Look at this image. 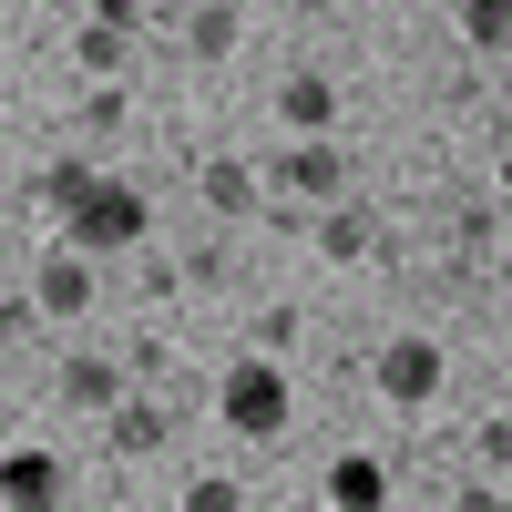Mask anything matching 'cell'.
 <instances>
[{
    "label": "cell",
    "mask_w": 512,
    "mask_h": 512,
    "mask_svg": "<svg viewBox=\"0 0 512 512\" xmlns=\"http://www.w3.org/2000/svg\"><path fill=\"white\" fill-rule=\"evenodd\" d=\"M41 195H52V216H62V246H82V256H113V246H134V236H144V195L123 185V175L62 164Z\"/></svg>",
    "instance_id": "1"
},
{
    "label": "cell",
    "mask_w": 512,
    "mask_h": 512,
    "mask_svg": "<svg viewBox=\"0 0 512 512\" xmlns=\"http://www.w3.org/2000/svg\"><path fill=\"white\" fill-rule=\"evenodd\" d=\"M226 431H246V441L287 431V369L277 359H236L226 369Z\"/></svg>",
    "instance_id": "2"
},
{
    "label": "cell",
    "mask_w": 512,
    "mask_h": 512,
    "mask_svg": "<svg viewBox=\"0 0 512 512\" xmlns=\"http://www.w3.org/2000/svg\"><path fill=\"white\" fill-rule=\"evenodd\" d=\"M379 390H390V410H420L441 390V349L431 338H390V349H379Z\"/></svg>",
    "instance_id": "3"
},
{
    "label": "cell",
    "mask_w": 512,
    "mask_h": 512,
    "mask_svg": "<svg viewBox=\"0 0 512 512\" xmlns=\"http://www.w3.org/2000/svg\"><path fill=\"white\" fill-rule=\"evenodd\" d=\"M0 502L11 512H62V461L52 451H11L0 461Z\"/></svg>",
    "instance_id": "4"
},
{
    "label": "cell",
    "mask_w": 512,
    "mask_h": 512,
    "mask_svg": "<svg viewBox=\"0 0 512 512\" xmlns=\"http://www.w3.org/2000/svg\"><path fill=\"white\" fill-rule=\"evenodd\" d=\"M41 308H52V318H82V308H93V267H82V246H52V256H41Z\"/></svg>",
    "instance_id": "5"
},
{
    "label": "cell",
    "mask_w": 512,
    "mask_h": 512,
    "mask_svg": "<svg viewBox=\"0 0 512 512\" xmlns=\"http://www.w3.org/2000/svg\"><path fill=\"white\" fill-rule=\"evenodd\" d=\"M328 512H390V472H379L369 451H349V461L328 472Z\"/></svg>",
    "instance_id": "6"
},
{
    "label": "cell",
    "mask_w": 512,
    "mask_h": 512,
    "mask_svg": "<svg viewBox=\"0 0 512 512\" xmlns=\"http://www.w3.org/2000/svg\"><path fill=\"white\" fill-rule=\"evenodd\" d=\"M277 185H297V195H338V144H328V134H308V144L277 164Z\"/></svg>",
    "instance_id": "7"
},
{
    "label": "cell",
    "mask_w": 512,
    "mask_h": 512,
    "mask_svg": "<svg viewBox=\"0 0 512 512\" xmlns=\"http://www.w3.org/2000/svg\"><path fill=\"white\" fill-rule=\"evenodd\" d=\"M277 103H287V123H297V134H318V123L338 113V93H328V82H318V72H297V82H287V93H277Z\"/></svg>",
    "instance_id": "8"
},
{
    "label": "cell",
    "mask_w": 512,
    "mask_h": 512,
    "mask_svg": "<svg viewBox=\"0 0 512 512\" xmlns=\"http://www.w3.org/2000/svg\"><path fill=\"white\" fill-rule=\"evenodd\" d=\"M461 31H472L482 52H502L512 41V0H461Z\"/></svg>",
    "instance_id": "9"
},
{
    "label": "cell",
    "mask_w": 512,
    "mask_h": 512,
    "mask_svg": "<svg viewBox=\"0 0 512 512\" xmlns=\"http://www.w3.org/2000/svg\"><path fill=\"white\" fill-rule=\"evenodd\" d=\"M62 400L103 410V400H113V369H103V359H72V369H62Z\"/></svg>",
    "instance_id": "10"
},
{
    "label": "cell",
    "mask_w": 512,
    "mask_h": 512,
    "mask_svg": "<svg viewBox=\"0 0 512 512\" xmlns=\"http://www.w3.org/2000/svg\"><path fill=\"white\" fill-rule=\"evenodd\" d=\"M205 195H216V205H256V175H246V164H205Z\"/></svg>",
    "instance_id": "11"
},
{
    "label": "cell",
    "mask_w": 512,
    "mask_h": 512,
    "mask_svg": "<svg viewBox=\"0 0 512 512\" xmlns=\"http://www.w3.org/2000/svg\"><path fill=\"white\" fill-rule=\"evenodd\" d=\"M113 441H123V451H154V441H164V420H154V410H123V420H113Z\"/></svg>",
    "instance_id": "12"
},
{
    "label": "cell",
    "mask_w": 512,
    "mask_h": 512,
    "mask_svg": "<svg viewBox=\"0 0 512 512\" xmlns=\"http://www.w3.org/2000/svg\"><path fill=\"white\" fill-rule=\"evenodd\" d=\"M185 512H236V492H226V482H195V492H185Z\"/></svg>",
    "instance_id": "13"
},
{
    "label": "cell",
    "mask_w": 512,
    "mask_h": 512,
    "mask_svg": "<svg viewBox=\"0 0 512 512\" xmlns=\"http://www.w3.org/2000/svg\"><path fill=\"white\" fill-rule=\"evenodd\" d=\"M502 195H512V154H502Z\"/></svg>",
    "instance_id": "14"
}]
</instances>
